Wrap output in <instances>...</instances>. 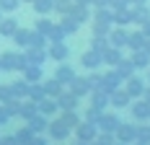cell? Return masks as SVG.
<instances>
[{"mask_svg":"<svg viewBox=\"0 0 150 145\" xmlns=\"http://www.w3.org/2000/svg\"><path fill=\"white\" fill-rule=\"evenodd\" d=\"M67 124L65 122H52V127H49V132H52V137L54 140H62V137H67Z\"/></svg>","mask_w":150,"mask_h":145,"instance_id":"obj_1","label":"cell"},{"mask_svg":"<svg viewBox=\"0 0 150 145\" xmlns=\"http://www.w3.org/2000/svg\"><path fill=\"white\" fill-rule=\"evenodd\" d=\"M86 91H88V80H80V78L75 80L73 78V93L75 96H78V93H86Z\"/></svg>","mask_w":150,"mask_h":145,"instance_id":"obj_2","label":"cell"},{"mask_svg":"<svg viewBox=\"0 0 150 145\" xmlns=\"http://www.w3.org/2000/svg\"><path fill=\"white\" fill-rule=\"evenodd\" d=\"M65 55H67L65 44H62V42H54V47H52V57H54V60H62Z\"/></svg>","mask_w":150,"mask_h":145,"instance_id":"obj_3","label":"cell"},{"mask_svg":"<svg viewBox=\"0 0 150 145\" xmlns=\"http://www.w3.org/2000/svg\"><path fill=\"white\" fill-rule=\"evenodd\" d=\"M29 130H31V132H39V130H44V119H42V117H31V122H29Z\"/></svg>","mask_w":150,"mask_h":145,"instance_id":"obj_4","label":"cell"},{"mask_svg":"<svg viewBox=\"0 0 150 145\" xmlns=\"http://www.w3.org/2000/svg\"><path fill=\"white\" fill-rule=\"evenodd\" d=\"M44 93H60V80H49L44 86Z\"/></svg>","mask_w":150,"mask_h":145,"instance_id":"obj_5","label":"cell"},{"mask_svg":"<svg viewBox=\"0 0 150 145\" xmlns=\"http://www.w3.org/2000/svg\"><path fill=\"white\" fill-rule=\"evenodd\" d=\"M57 80H73V70H70V68H60Z\"/></svg>","mask_w":150,"mask_h":145,"instance_id":"obj_6","label":"cell"},{"mask_svg":"<svg viewBox=\"0 0 150 145\" xmlns=\"http://www.w3.org/2000/svg\"><path fill=\"white\" fill-rule=\"evenodd\" d=\"M60 106H62V109H73V106H75V99H73V96H62V99H60Z\"/></svg>","mask_w":150,"mask_h":145,"instance_id":"obj_7","label":"cell"},{"mask_svg":"<svg viewBox=\"0 0 150 145\" xmlns=\"http://www.w3.org/2000/svg\"><path fill=\"white\" fill-rule=\"evenodd\" d=\"M83 65L93 68V65H98V57H96V55H83Z\"/></svg>","mask_w":150,"mask_h":145,"instance_id":"obj_8","label":"cell"},{"mask_svg":"<svg viewBox=\"0 0 150 145\" xmlns=\"http://www.w3.org/2000/svg\"><path fill=\"white\" fill-rule=\"evenodd\" d=\"M39 75H42V72H39V68H26V78H29V80H36Z\"/></svg>","mask_w":150,"mask_h":145,"instance_id":"obj_9","label":"cell"},{"mask_svg":"<svg viewBox=\"0 0 150 145\" xmlns=\"http://www.w3.org/2000/svg\"><path fill=\"white\" fill-rule=\"evenodd\" d=\"M39 109H42L44 114H49V112H54V104H52V101H42V106H39Z\"/></svg>","mask_w":150,"mask_h":145,"instance_id":"obj_10","label":"cell"},{"mask_svg":"<svg viewBox=\"0 0 150 145\" xmlns=\"http://www.w3.org/2000/svg\"><path fill=\"white\" fill-rule=\"evenodd\" d=\"M34 112H36V109H34L31 104H26V106H21V114H23V117H34Z\"/></svg>","mask_w":150,"mask_h":145,"instance_id":"obj_11","label":"cell"},{"mask_svg":"<svg viewBox=\"0 0 150 145\" xmlns=\"http://www.w3.org/2000/svg\"><path fill=\"white\" fill-rule=\"evenodd\" d=\"M93 135V127H80V137H91Z\"/></svg>","mask_w":150,"mask_h":145,"instance_id":"obj_12","label":"cell"},{"mask_svg":"<svg viewBox=\"0 0 150 145\" xmlns=\"http://www.w3.org/2000/svg\"><path fill=\"white\" fill-rule=\"evenodd\" d=\"M13 29H16L13 23H3V26H0V31H3V34H11Z\"/></svg>","mask_w":150,"mask_h":145,"instance_id":"obj_13","label":"cell"},{"mask_svg":"<svg viewBox=\"0 0 150 145\" xmlns=\"http://www.w3.org/2000/svg\"><path fill=\"white\" fill-rule=\"evenodd\" d=\"M29 143H31V145H44V140H39V137H36V140H34V137H31Z\"/></svg>","mask_w":150,"mask_h":145,"instance_id":"obj_14","label":"cell"},{"mask_svg":"<svg viewBox=\"0 0 150 145\" xmlns=\"http://www.w3.org/2000/svg\"><path fill=\"white\" fill-rule=\"evenodd\" d=\"M0 143H3V140H0Z\"/></svg>","mask_w":150,"mask_h":145,"instance_id":"obj_15","label":"cell"}]
</instances>
